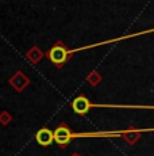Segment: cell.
Listing matches in <instances>:
<instances>
[{"mask_svg": "<svg viewBox=\"0 0 154 156\" xmlns=\"http://www.w3.org/2000/svg\"><path fill=\"white\" fill-rule=\"evenodd\" d=\"M46 56L57 68H62L68 62V60H69L70 53H69V49L65 46L62 41H57L52 46V49L46 53Z\"/></svg>", "mask_w": 154, "mask_h": 156, "instance_id": "6da1fadb", "label": "cell"}, {"mask_svg": "<svg viewBox=\"0 0 154 156\" xmlns=\"http://www.w3.org/2000/svg\"><path fill=\"white\" fill-rule=\"evenodd\" d=\"M72 133L73 132L70 130L69 128L66 126L65 124H61L60 126L54 130V141L58 144V145H68L72 140Z\"/></svg>", "mask_w": 154, "mask_h": 156, "instance_id": "7a4b0ae2", "label": "cell"}, {"mask_svg": "<svg viewBox=\"0 0 154 156\" xmlns=\"http://www.w3.org/2000/svg\"><path fill=\"white\" fill-rule=\"evenodd\" d=\"M91 107H92V103H91L87 97H82V95L75 98L73 102H72L73 112H75L76 114H79V115H84V114H87L88 112H89Z\"/></svg>", "mask_w": 154, "mask_h": 156, "instance_id": "3957f363", "label": "cell"}, {"mask_svg": "<svg viewBox=\"0 0 154 156\" xmlns=\"http://www.w3.org/2000/svg\"><path fill=\"white\" fill-rule=\"evenodd\" d=\"M35 139H37V143L39 144V145L49 147V145H52L53 141H54V132H52L47 128H42L37 132Z\"/></svg>", "mask_w": 154, "mask_h": 156, "instance_id": "277c9868", "label": "cell"}, {"mask_svg": "<svg viewBox=\"0 0 154 156\" xmlns=\"http://www.w3.org/2000/svg\"><path fill=\"white\" fill-rule=\"evenodd\" d=\"M10 83H11V86L16 90V91L20 92V91H23V90L28 86L30 80H28V77L26 76L22 71H18L10 79Z\"/></svg>", "mask_w": 154, "mask_h": 156, "instance_id": "5b68a950", "label": "cell"}, {"mask_svg": "<svg viewBox=\"0 0 154 156\" xmlns=\"http://www.w3.org/2000/svg\"><path fill=\"white\" fill-rule=\"evenodd\" d=\"M43 56H45L43 52L38 46H32L31 49L26 53V58H27L30 62H32V64H38V62L42 60Z\"/></svg>", "mask_w": 154, "mask_h": 156, "instance_id": "8992f818", "label": "cell"}, {"mask_svg": "<svg viewBox=\"0 0 154 156\" xmlns=\"http://www.w3.org/2000/svg\"><path fill=\"white\" fill-rule=\"evenodd\" d=\"M87 82L91 83L92 86H97L100 82H102V76H100L99 72H95V71H93V72H91V73L88 75Z\"/></svg>", "mask_w": 154, "mask_h": 156, "instance_id": "52a82bcc", "label": "cell"}, {"mask_svg": "<svg viewBox=\"0 0 154 156\" xmlns=\"http://www.w3.org/2000/svg\"><path fill=\"white\" fill-rule=\"evenodd\" d=\"M11 122V115L7 112H3L0 114V124L2 125H8Z\"/></svg>", "mask_w": 154, "mask_h": 156, "instance_id": "ba28073f", "label": "cell"}, {"mask_svg": "<svg viewBox=\"0 0 154 156\" xmlns=\"http://www.w3.org/2000/svg\"><path fill=\"white\" fill-rule=\"evenodd\" d=\"M73 156H80V155H77V154H75V155H73Z\"/></svg>", "mask_w": 154, "mask_h": 156, "instance_id": "9c48e42d", "label": "cell"}]
</instances>
